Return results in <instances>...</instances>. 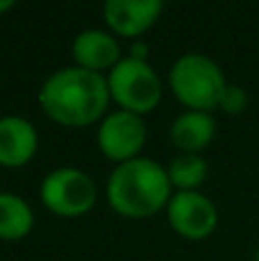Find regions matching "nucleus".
<instances>
[{"label": "nucleus", "mask_w": 259, "mask_h": 261, "mask_svg": "<svg viewBox=\"0 0 259 261\" xmlns=\"http://www.w3.org/2000/svg\"><path fill=\"white\" fill-rule=\"evenodd\" d=\"M35 229V211L30 202L16 193H0V241L16 243Z\"/></svg>", "instance_id": "f8f14e48"}, {"label": "nucleus", "mask_w": 259, "mask_h": 261, "mask_svg": "<svg viewBox=\"0 0 259 261\" xmlns=\"http://www.w3.org/2000/svg\"><path fill=\"white\" fill-rule=\"evenodd\" d=\"M172 193L165 165L149 156L119 163L106 179V202L128 220H145L165 211Z\"/></svg>", "instance_id": "f03ea898"}, {"label": "nucleus", "mask_w": 259, "mask_h": 261, "mask_svg": "<svg viewBox=\"0 0 259 261\" xmlns=\"http://www.w3.org/2000/svg\"><path fill=\"white\" fill-rule=\"evenodd\" d=\"M14 0H0V14H5V12H9V9L14 7Z\"/></svg>", "instance_id": "dca6fc26"}, {"label": "nucleus", "mask_w": 259, "mask_h": 261, "mask_svg": "<svg viewBox=\"0 0 259 261\" xmlns=\"http://www.w3.org/2000/svg\"><path fill=\"white\" fill-rule=\"evenodd\" d=\"M99 186L94 176L73 165H60L46 172L39 184V202L60 218H81L96 206Z\"/></svg>", "instance_id": "39448f33"}, {"label": "nucleus", "mask_w": 259, "mask_h": 261, "mask_svg": "<svg viewBox=\"0 0 259 261\" xmlns=\"http://www.w3.org/2000/svg\"><path fill=\"white\" fill-rule=\"evenodd\" d=\"M147 138L149 130L145 117L128 110H108V115L96 124V147L103 158L113 161L115 165L142 156Z\"/></svg>", "instance_id": "423d86ee"}, {"label": "nucleus", "mask_w": 259, "mask_h": 261, "mask_svg": "<svg viewBox=\"0 0 259 261\" xmlns=\"http://www.w3.org/2000/svg\"><path fill=\"white\" fill-rule=\"evenodd\" d=\"M165 172L174 193L202 190V184L209 176V163L202 153H177L165 165Z\"/></svg>", "instance_id": "ddd939ff"}, {"label": "nucleus", "mask_w": 259, "mask_h": 261, "mask_svg": "<svg viewBox=\"0 0 259 261\" xmlns=\"http://www.w3.org/2000/svg\"><path fill=\"white\" fill-rule=\"evenodd\" d=\"M214 113H200V110H184L170 124V142L177 153H204L209 144L216 140Z\"/></svg>", "instance_id": "9b49d317"}, {"label": "nucleus", "mask_w": 259, "mask_h": 261, "mask_svg": "<svg viewBox=\"0 0 259 261\" xmlns=\"http://www.w3.org/2000/svg\"><path fill=\"white\" fill-rule=\"evenodd\" d=\"M168 225L184 241H204L218 229L220 213L216 202L202 190L172 193L165 206Z\"/></svg>", "instance_id": "0eeeda50"}, {"label": "nucleus", "mask_w": 259, "mask_h": 261, "mask_svg": "<svg viewBox=\"0 0 259 261\" xmlns=\"http://www.w3.org/2000/svg\"><path fill=\"white\" fill-rule=\"evenodd\" d=\"M39 133L35 124L21 115L0 117V167L18 170L37 156Z\"/></svg>", "instance_id": "9d476101"}, {"label": "nucleus", "mask_w": 259, "mask_h": 261, "mask_svg": "<svg viewBox=\"0 0 259 261\" xmlns=\"http://www.w3.org/2000/svg\"><path fill=\"white\" fill-rule=\"evenodd\" d=\"M37 103L50 122L67 128H85L99 124L110 110V90L106 73L83 67L55 69L44 78Z\"/></svg>", "instance_id": "f257e3e1"}, {"label": "nucleus", "mask_w": 259, "mask_h": 261, "mask_svg": "<svg viewBox=\"0 0 259 261\" xmlns=\"http://www.w3.org/2000/svg\"><path fill=\"white\" fill-rule=\"evenodd\" d=\"M124 58V48L119 37H115L108 28H85L71 41V60L76 67L87 71L108 73Z\"/></svg>", "instance_id": "1a4fd4ad"}, {"label": "nucleus", "mask_w": 259, "mask_h": 261, "mask_svg": "<svg viewBox=\"0 0 259 261\" xmlns=\"http://www.w3.org/2000/svg\"><path fill=\"white\" fill-rule=\"evenodd\" d=\"M163 9L165 5L161 0H106L101 16L115 37L136 41L156 25Z\"/></svg>", "instance_id": "6e6552de"}, {"label": "nucleus", "mask_w": 259, "mask_h": 261, "mask_svg": "<svg viewBox=\"0 0 259 261\" xmlns=\"http://www.w3.org/2000/svg\"><path fill=\"white\" fill-rule=\"evenodd\" d=\"M250 261H259V245H257V250H255V254H252Z\"/></svg>", "instance_id": "f3484780"}, {"label": "nucleus", "mask_w": 259, "mask_h": 261, "mask_svg": "<svg viewBox=\"0 0 259 261\" xmlns=\"http://www.w3.org/2000/svg\"><path fill=\"white\" fill-rule=\"evenodd\" d=\"M227 85L229 81L225 78L223 67L200 50H188L170 64L168 87L186 110H218Z\"/></svg>", "instance_id": "7ed1b4c3"}, {"label": "nucleus", "mask_w": 259, "mask_h": 261, "mask_svg": "<svg viewBox=\"0 0 259 261\" xmlns=\"http://www.w3.org/2000/svg\"><path fill=\"white\" fill-rule=\"evenodd\" d=\"M248 106H250V94H248V90L241 85L229 83V85L225 87V94H223V99H220L218 110L225 115H243L248 110Z\"/></svg>", "instance_id": "4468645a"}, {"label": "nucleus", "mask_w": 259, "mask_h": 261, "mask_svg": "<svg viewBox=\"0 0 259 261\" xmlns=\"http://www.w3.org/2000/svg\"><path fill=\"white\" fill-rule=\"evenodd\" d=\"M128 58H136V60H145L149 62V44L145 39H136V41H128Z\"/></svg>", "instance_id": "2eb2a0df"}, {"label": "nucleus", "mask_w": 259, "mask_h": 261, "mask_svg": "<svg viewBox=\"0 0 259 261\" xmlns=\"http://www.w3.org/2000/svg\"><path fill=\"white\" fill-rule=\"evenodd\" d=\"M110 90V101L119 110H128L140 117L159 108L165 92L161 73L145 60L124 55L122 62L106 73Z\"/></svg>", "instance_id": "20e7f679"}]
</instances>
